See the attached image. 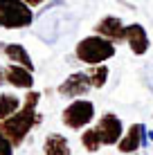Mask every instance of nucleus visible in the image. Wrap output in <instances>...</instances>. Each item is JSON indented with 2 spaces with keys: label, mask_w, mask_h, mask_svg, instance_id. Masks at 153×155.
<instances>
[{
  "label": "nucleus",
  "mask_w": 153,
  "mask_h": 155,
  "mask_svg": "<svg viewBox=\"0 0 153 155\" xmlns=\"http://www.w3.org/2000/svg\"><path fill=\"white\" fill-rule=\"evenodd\" d=\"M38 101H41V92L29 90V92L25 94L23 106H20L18 113H14L9 119L0 121V133H2L14 146H20V144L25 142V137H27L29 133L43 121V117H41L38 110H36Z\"/></svg>",
  "instance_id": "nucleus-1"
},
{
  "label": "nucleus",
  "mask_w": 153,
  "mask_h": 155,
  "mask_svg": "<svg viewBox=\"0 0 153 155\" xmlns=\"http://www.w3.org/2000/svg\"><path fill=\"white\" fill-rule=\"evenodd\" d=\"M75 56L86 65H99V63H106L108 58L115 56V43L99 34L86 36V38H81L77 43Z\"/></svg>",
  "instance_id": "nucleus-2"
},
{
  "label": "nucleus",
  "mask_w": 153,
  "mask_h": 155,
  "mask_svg": "<svg viewBox=\"0 0 153 155\" xmlns=\"http://www.w3.org/2000/svg\"><path fill=\"white\" fill-rule=\"evenodd\" d=\"M0 20L5 29H25L34 23V14L25 0H0Z\"/></svg>",
  "instance_id": "nucleus-3"
},
{
  "label": "nucleus",
  "mask_w": 153,
  "mask_h": 155,
  "mask_svg": "<svg viewBox=\"0 0 153 155\" xmlns=\"http://www.w3.org/2000/svg\"><path fill=\"white\" fill-rule=\"evenodd\" d=\"M95 117V104L88 99H75L68 108H63L61 113V121L63 126L72 128V130H79V128L88 126Z\"/></svg>",
  "instance_id": "nucleus-4"
},
{
  "label": "nucleus",
  "mask_w": 153,
  "mask_h": 155,
  "mask_svg": "<svg viewBox=\"0 0 153 155\" xmlns=\"http://www.w3.org/2000/svg\"><path fill=\"white\" fill-rule=\"evenodd\" d=\"M95 130H97V135H99V140H101V144H106V146H110V144H117L119 140H122V135H124L122 121H119V117L113 115V113H104L101 117H99Z\"/></svg>",
  "instance_id": "nucleus-5"
},
{
  "label": "nucleus",
  "mask_w": 153,
  "mask_h": 155,
  "mask_svg": "<svg viewBox=\"0 0 153 155\" xmlns=\"http://www.w3.org/2000/svg\"><path fill=\"white\" fill-rule=\"evenodd\" d=\"M149 144V133H146V126L144 124H133L126 130V135H122V140L117 142V148L119 153H135L138 148L146 146Z\"/></svg>",
  "instance_id": "nucleus-6"
},
{
  "label": "nucleus",
  "mask_w": 153,
  "mask_h": 155,
  "mask_svg": "<svg viewBox=\"0 0 153 155\" xmlns=\"http://www.w3.org/2000/svg\"><path fill=\"white\" fill-rule=\"evenodd\" d=\"M95 34L104 36V38L113 41L115 45H117V43L126 41V25L122 23V18H117V16H104V18L95 25Z\"/></svg>",
  "instance_id": "nucleus-7"
},
{
  "label": "nucleus",
  "mask_w": 153,
  "mask_h": 155,
  "mask_svg": "<svg viewBox=\"0 0 153 155\" xmlns=\"http://www.w3.org/2000/svg\"><path fill=\"white\" fill-rule=\"evenodd\" d=\"M90 88H92V83H90V79H88V72H72L56 90H59L61 97L70 99V97H81V94H86Z\"/></svg>",
  "instance_id": "nucleus-8"
},
{
  "label": "nucleus",
  "mask_w": 153,
  "mask_h": 155,
  "mask_svg": "<svg viewBox=\"0 0 153 155\" xmlns=\"http://www.w3.org/2000/svg\"><path fill=\"white\" fill-rule=\"evenodd\" d=\"M126 43H128L131 52H133L135 56L146 54V52H149V45H151L149 34H146V29L142 27L140 23H131V25H126Z\"/></svg>",
  "instance_id": "nucleus-9"
},
{
  "label": "nucleus",
  "mask_w": 153,
  "mask_h": 155,
  "mask_svg": "<svg viewBox=\"0 0 153 155\" xmlns=\"http://www.w3.org/2000/svg\"><path fill=\"white\" fill-rule=\"evenodd\" d=\"M5 79L14 88H23V90L34 88V72L27 70L25 65H18V63H9L5 68Z\"/></svg>",
  "instance_id": "nucleus-10"
},
{
  "label": "nucleus",
  "mask_w": 153,
  "mask_h": 155,
  "mask_svg": "<svg viewBox=\"0 0 153 155\" xmlns=\"http://www.w3.org/2000/svg\"><path fill=\"white\" fill-rule=\"evenodd\" d=\"M0 50L5 52V56L9 58V63L25 65L27 70L34 72V61H32V56L27 54V50H25L20 43H9V45H2V43H0Z\"/></svg>",
  "instance_id": "nucleus-11"
},
{
  "label": "nucleus",
  "mask_w": 153,
  "mask_h": 155,
  "mask_svg": "<svg viewBox=\"0 0 153 155\" xmlns=\"http://www.w3.org/2000/svg\"><path fill=\"white\" fill-rule=\"evenodd\" d=\"M43 153L45 155H72L70 144L61 133H50L43 142Z\"/></svg>",
  "instance_id": "nucleus-12"
},
{
  "label": "nucleus",
  "mask_w": 153,
  "mask_h": 155,
  "mask_svg": "<svg viewBox=\"0 0 153 155\" xmlns=\"http://www.w3.org/2000/svg\"><path fill=\"white\" fill-rule=\"evenodd\" d=\"M20 106H23V101L16 97V94L2 92V94H0V121H2V119H9L14 113H18Z\"/></svg>",
  "instance_id": "nucleus-13"
},
{
  "label": "nucleus",
  "mask_w": 153,
  "mask_h": 155,
  "mask_svg": "<svg viewBox=\"0 0 153 155\" xmlns=\"http://www.w3.org/2000/svg\"><path fill=\"white\" fill-rule=\"evenodd\" d=\"M88 79H90L92 88H104L108 81V68L104 65V63H99V65H90L88 68Z\"/></svg>",
  "instance_id": "nucleus-14"
},
{
  "label": "nucleus",
  "mask_w": 153,
  "mask_h": 155,
  "mask_svg": "<svg viewBox=\"0 0 153 155\" xmlns=\"http://www.w3.org/2000/svg\"><path fill=\"white\" fill-rule=\"evenodd\" d=\"M81 144H83V148H86L88 153H95V151H99V148L104 146L95 128H88V130H86V133L81 135Z\"/></svg>",
  "instance_id": "nucleus-15"
},
{
  "label": "nucleus",
  "mask_w": 153,
  "mask_h": 155,
  "mask_svg": "<svg viewBox=\"0 0 153 155\" xmlns=\"http://www.w3.org/2000/svg\"><path fill=\"white\" fill-rule=\"evenodd\" d=\"M0 155H14V144L0 133Z\"/></svg>",
  "instance_id": "nucleus-16"
},
{
  "label": "nucleus",
  "mask_w": 153,
  "mask_h": 155,
  "mask_svg": "<svg viewBox=\"0 0 153 155\" xmlns=\"http://www.w3.org/2000/svg\"><path fill=\"white\" fill-rule=\"evenodd\" d=\"M25 2H27L29 7H32V9H34V7H38V5H43L45 0H25Z\"/></svg>",
  "instance_id": "nucleus-17"
},
{
  "label": "nucleus",
  "mask_w": 153,
  "mask_h": 155,
  "mask_svg": "<svg viewBox=\"0 0 153 155\" xmlns=\"http://www.w3.org/2000/svg\"><path fill=\"white\" fill-rule=\"evenodd\" d=\"M7 79H5V68H0V85H2Z\"/></svg>",
  "instance_id": "nucleus-18"
},
{
  "label": "nucleus",
  "mask_w": 153,
  "mask_h": 155,
  "mask_svg": "<svg viewBox=\"0 0 153 155\" xmlns=\"http://www.w3.org/2000/svg\"><path fill=\"white\" fill-rule=\"evenodd\" d=\"M0 27H2V20H0Z\"/></svg>",
  "instance_id": "nucleus-19"
}]
</instances>
